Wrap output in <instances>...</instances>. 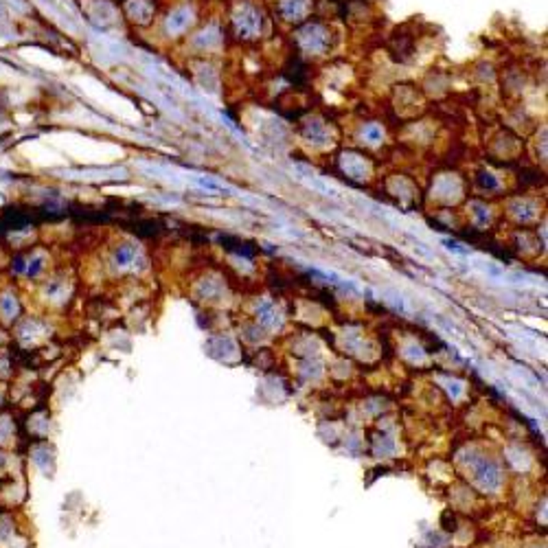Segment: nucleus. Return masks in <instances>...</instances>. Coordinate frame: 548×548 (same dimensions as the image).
I'll use <instances>...</instances> for the list:
<instances>
[{
	"label": "nucleus",
	"mask_w": 548,
	"mask_h": 548,
	"mask_svg": "<svg viewBox=\"0 0 548 548\" xmlns=\"http://www.w3.org/2000/svg\"><path fill=\"white\" fill-rule=\"evenodd\" d=\"M3 18H5V5L0 3V20H3Z\"/></svg>",
	"instance_id": "1"
}]
</instances>
